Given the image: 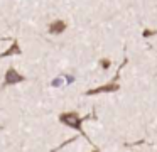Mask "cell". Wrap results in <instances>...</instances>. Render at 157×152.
Segmentation results:
<instances>
[{
	"label": "cell",
	"mask_w": 157,
	"mask_h": 152,
	"mask_svg": "<svg viewBox=\"0 0 157 152\" xmlns=\"http://www.w3.org/2000/svg\"><path fill=\"white\" fill-rule=\"evenodd\" d=\"M86 118H90V117H78L76 113H63L61 117H59V120L63 122L64 125H69V127H73V128H76V130H79V132H83V128H81V123H83V120H86Z\"/></svg>",
	"instance_id": "1"
},
{
	"label": "cell",
	"mask_w": 157,
	"mask_h": 152,
	"mask_svg": "<svg viewBox=\"0 0 157 152\" xmlns=\"http://www.w3.org/2000/svg\"><path fill=\"white\" fill-rule=\"evenodd\" d=\"M21 81H24V76L21 73H17L14 68H10L5 73V84H15V83H21Z\"/></svg>",
	"instance_id": "2"
},
{
	"label": "cell",
	"mask_w": 157,
	"mask_h": 152,
	"mask_svg": "<svg viewBox=\"0 0 157 152\" xmlns=\"http://www.w3.org/2000/svg\"><path fill=\"white\" fill-rule=\"evenodd\" d=\"M118 90V84L117 83H108V84H105V86H100V88H96V90H90L86 95H96V93H108V91H117Z\"/></svg>",
	"instance_id": "3"
},
{
	"label": "cell",
	"mask_w": 157,
	"mask_h": 152,
	"mask_svg": "<svg viewBox=\"0 0 157 152\" xmlns=\"http://www.w3.org/2000/svg\"><path fill=\"white\" fill-rule=\"evenodd\" d=\"M64 29H66V24L63 20H56V22H52L49 25V32L51 34H61Z\"/></svg>",
	"instance_id": "4"
},
{
	"label": "cell",
	"mask_w": 157,
	"mask_h": 152,
	"mask_svg": "<svg viewBox=\"0 0 157 152\" xmlns=\"http://www.w3.org/2000/svg\"><path fill=\"white\" fill-rule=\"evenodd\" d=\"M10 54H21V49H19V44H17V42H14V44H12V47H10V49H7L5 53H2V54H0V57L10 56Z\"/></svg>",
	"instance_id": "5"
},
{
	"label": "cell",
	"mask_w": 157,
	"mask_h": 152,
	"mask_svg": "<svg viewBox=\"0 0 157 152\" xmlns=\"http://www.w3.org/2000/svg\"><path fill=\"white\" fill-rule=\"evenodd\" d=\"M63 84H64V80H63V78H58V80H54L52 81V86H63Z\"/></svg>",
	"instance_id": "6"
},
{
	"label": "cell",
	"mask_w": 157,
	"mask_h": 152,
	"mask_svg": "<svg viewBox=\"0 0 157 152\" xmlns=\"http://www.w3.org/2000/svg\"><path fill=\"white\" fill-rule=\"evenodd\" d=\"M101 66H103V68H108L110 63H108V61H101Z\"/></svg>",
	"instance_id": "7"
}]
</instances>
